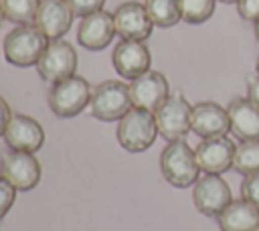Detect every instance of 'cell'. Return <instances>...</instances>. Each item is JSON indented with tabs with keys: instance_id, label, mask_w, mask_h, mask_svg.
<instances>
[{
	"instance_id": "23",
	"label": "cell",
	"mask_w": 259,
	"mask_h": 231,
	"mask_svg": "<svg viewBox=\"0 0 259 231\" xmlns=\"http://www.w3.org/2000/svg\"><path fill=\"white\" fill-rule=\"evenodd\" d=\"M182 20L188 24H202L206 22L217 6V0H178Z\"/></svg>"
},
{
	"instance_id": "19",
	"label": "cell",
	"mask_w": 259,
	"mask_h": 231,
	"mask_svg": "<svg viewBox=\"0 0 259 231\" xmlns=\"http://www.w3.org/2000/svg\"><path fill=\"white\" fill-rule=\"evenodd\" d=\"M221 231H259V207L247 199L231 201L217 215Z\"/></svg>"
},
{
	"instance_id": "16",
	"label": "cell",
	"mask_w": 259,
	"mask_h": 231,
	"mask_svg": "<svg viewBox=\"0 0 259 231\" xmlns=\"http://www.w3.org/2000/svg\"><path fill=\"white\" fill-rule=\"evenodd\" d=\"M190 130L200 138L227 136V132H231L229 111L214 101H198L192 105Z\"/></svg>"
},
{
	"instance_id": "26",
	"label": "cell",
	"mask_w": 259,
	"mask_h": 231,
	"mask_svg": "<svg viewBox=\"0 0 259 231\" xmlns=\"http://www.w3.org/2000/svg\"><path fill=\"white\" fill-rule=\"evenodd\" d=\"M241 197L259 207V172L247 174L241 182Z\"/></svg>"
},
{
	"instance_id": "13",
	"label": "cell",
	"mask_w": 259,
	"mask_h": 231,
	"mask_svg": "<svg viewBox=\"0 0 259 231\" xmlns=\"http://www.w3.org/2000/svg\"><path fill=\"white\" fill-rule=\"evenodd\" d=\"M130 95H132L134 107L156 111L162 105V101L170 95V85L160 71H146L144 75L132 79Z\"/></svg>"
},
{
	"instance_id": "11",
	"label": "cell",
	"mask_w": 259,
	"mask_h": 231,
	"mask_svg": "<svg viewBox=\"0 0 259 231\" xmlns=\"http://www.w3.org/2000/svg\"><path fill=\"white\" fill-rule=\"evenodd\" d=\"M111 63L113 69L117 71L119 77L123 79H136L150 71L152 65V55L150 49L146 47L144 41H125L121 38L111 53Z\"/></svg>"
},
{
	"instance_id": "25",
	"label": "cell",
	"mask_w": 259,
	"mask_h": 231,
	"mask_svg": "<svg viewBox=\"0 0 259 231\" xmlns=\"http://www.w3.org/2000/svg\"><path fill=\"white\" fill-rule=\"evenodd\" d=\"M69 2V6H71V10H73V14L75 16H89V14H93V12H99V10H103V4H105V0H67Z\"/></svg>"
},
{
	"instance_id": "21",
	"label": "cell",
	"mask_w": 259,
	"mask_h": 231,
	"mask_svg": "<svg viewBox=\"0 0 259 231\" xmlns=\"http://www.w3.org/2000/svg\"><path fill=\"white\" fill-rule=\"evenodd\" d=\"M0 2H2L4 18L10 20L12 24L16 26L34 24L40 0H0Z\"/></svg>"
},
{
	"instance_id": "24",
	"label": "cell",
	"mask_w": 259,
	"mask_h": 231,
	"mask_svg": "<svg viewBox=\"0 0 259 231\" xmlns=\"http://www.w3.org/2000/svg\"><path fill=\"white\" fill-rule=\"evenodd\" d=\"M14 199H16V188L0 174V221H2V219L8 215V211L12 209Z\"/></svg>"
},
{
	"instance_id": "4",
	"label": "cell",
	"mask_w": 259,
	"mask_h": 231,
	"mask_svg": "<svg viewBox=\"0 0 259 231\" xmlns=\"http://www.w3.org/2000/svg\"><path fill=\"white\" fill-rule=\"evenodd\" d=\"M91 101L89 81L73 75L59 83H53L49 91V107L57 118H75Z\"/></svg>"
},
{
	"instance_id": "31",
	"label": "cell",
	"mask_w": 259,
	"mask_h": 231,
	"mask_svg": "<svg viewBox=\"0 0 259 231\" xmlns=\"http://www.w3.org/2000/svg\"><path fill=\"white\" fill-rule=\"evenodd\" d=\"M217 2H223V4H237L239 0H217Z\"/></svg>"
},
{
	"instance_id": "30",
	"label": "cell",
	"mask_w": 259,
	"mask_h": 231,
	"mask_svg": "<svg viewBox=\"0 0 259 231\" xmlns=\"http://www.w3.org/2000/svg\"><path fill=\"white\" fill-rule=\"evenodd\" d=\"M255 38H257V41H259V20H257V22H255Z\"/></svg>"
},
{
	"instance_id": "17",
	"label": "cell",
	"mask_w": 259,
	"mask_h": 231,
	"mask_svg": "<svg viewBox=\"0 0 259 231\" xmlns=\"http://www.w3.org/2000/svg\"><path fill=\"white\" fill-rule=\"evenodd\" d=\"M113 34H115L113 14L105 10L83 16L77 28V41L87 51H103L113 41Z\"/></svg>"
},
{
	"instance_id": "29",
	"label": "cell",
	"mask_w": 259,
	"mask_h": 231,
	"mask_svg": "<svg viewBox=\"0 0 259 231\" xmlns=\"http://www.w3.org/2000/svg\"><path fill=\"white\" fill-rule=\"evenodd\" d=\"M247 97L259 107V75L257 77H251L247 81Z\"/></svg>"
},
{
	"instance_id": "3",
	"label": "cell",
	"mask_w": 259,
	"mask_h": 231,
	"mask_svg": "<svg viewBox=\"0 0 259 231\" xmlns=\"http://www.w3.org/2000/svg\"><path fill=\"white\" fill-rule=\"evenodd\" d=\"M47 43L49 41L36 26H16L4 36V59L14 67H32L38 63Z\"/></svg>"
},
{
	"instance_id": "1",
	"label": "cell",
	"mask_w": 259,
	"mask_h": 231,
	"mask_svg": "<svg viewBox=\"0 0 259 231\" xmlns=\"http://www.w3.org/2000/svg\"><path fill=\"white\" fill-rule=\"evenodd\" d=\"M160 170L166 182H170L176 188L194 186V182L200 178L198 176L200 166L196 162V154L186 140L168 142V146L160 154Z\"/></svg>"
},
{
	"instance_id": "15",
	"label": "cell",
	"mask_w": 259,
	"mask_h": 231,
	"mask_svg": "<svg viewBox=\"0 0 259 231\" xmlns=\"http://www.w3.org/2000/svg\"><path fill=\"white\" fill-rule=\"evenodd\" d=\"M2 138H4L8 148L34 154L45 144V130L36 120L28 118L24 113H16L10 118Z\"/></svg>"
},
{
	"instance_id": "2",
	"label": "cell",
	"mask_w": 259,
	"mask_h": 231,
	"mask_svg": "<svg viewBox=\"0 0 259 231\" xmlns=\"http://www.w3.org/2000/svg\"><path fill=\"white\" fill-rule=\"evenodd\" d=\"M117 142L127 152L148 150L158 136V126L154 111L144 107H132L117 124Z\"/></svg>"
},
{
	"instance_id": "10",
	"label": "cell",
	"mask_w": 259,
	"mask_h": 231,
	"mask_svg": "<svg viewBox=\"0 0 259 231\" xmlns=\"http://www.w3.org/2000/svg\"><path fill=\"white\" fill-rule=\"evenodd\" d=\"M235 150L237 146L229 136H214L202 138L194 148V154L204 174H223L229 168H233Z\"/></svg>"
},
{
	"instance_id": "27",
	"label": "cell",
	"mask_w": 259,
	"mask_h": 231,
	"mask_svg": "<svg viewBox=\"0 0 259 231\" xmlns=\"http://www.w3.org/2000/svg\"><path fill=\"white\" fill-rule=\"evenodd\" d=\"M237 12L243 20L255 24L259 20V0H239L237 2Z\"/></svg>"
},
{
	"instance_id": "32",
	"label": "cell",
	"mask_w": 259,
	"mask_h": 231,
	"mask_svg": "<svg viewBox=\"0 0 259 231\" xmlns=\"http://www.w3.org/2000/svg\"><path fill=\"white\" fill-rule=\"evenodd\" d=\"M2 20H4V10H2V2H0V24H2Z\"/></svg>"
},
{
	"instance_id": "14",
	"label": "cell",
	"mask_w": 259,
	"mask_h": 231,
	"mask_svg": "<svg viewBox=\"0 0 259 231\" xmlns=\"http://www.w3.org/2000/svg\"><path fill=\"white\" fill-rule=\"evenodd\" d=\"M73 16L75 14L67 0H40L34 26L45 34L47 41H59L71 28Z\"/></svg>"
},
{
	"instance_id": "9",
	"label": "cell",
	"mask_w": 259,
	"mask_h": 231,
	"mask_svg": "<svg viewBox=\"0 0 259 231\" xmlns=\"http://www.w3.org/2000/svg\"><path fill=\"white\" fill-rule=\"evenodd\" d=\"M192 201H194V207L202 215L217 217L233 201L231 186L221 174H204L194 182Z\"/></svg>"
},
{
	"instance_id": "6",
	"label": "cell",
	"mask_w": 259,
	"mask_h": 231,
	"mask_svg": "<svg viewBox=\"0 0 259 231\" xmlns=\"http://www.w3.org/2000/svg\"><path fill=\"white\" fill-rule=\"evenodd\" d=\"M190 113H192V105L182 93L168 95L162 101V105L154 111L158 134L168 142L184 140L186 134L190 132Z\"/></svg>"
},
{
	"instance_id": "5",
	"label": "cell",
	"mask_w": 259,
	"mask_h": 231,
	"mask_svg": "<svg viewBox=\"0 0 259 231\" xmlns=\"http://www.w3.org/2000/svg\"><path fill=\"white\" fill-rule=\"evenodd\" d=\"M91 113L99 122H119L132 107L130 85L121 81H103L91 89Z\"/></svg>"
},
{
	"instance_id": "8",
	"label": "cell",
	"mask_w": 259,
	"mask_h": 231,
	"mask_svg": "<svg viewBox=\"0 0 259 231\" xmlns=\"http://www.w3.org/2000/svg\"><path fill=\"white\" fill-rule=\"evenodd\" d=\"M0 174L20 192L32 190L40 180V164L32 152L6 150L0 156Z\"/></svg>"
},
{
	"instance_id": "7",
	"label": "cell",
	"mask_w": 259,
	"mask_h": 231,
	"mask_svg": "<svg viewBox=\"0 0 259 231\" xmlns=\"http://www.w3.org/2000/svg\"><path fill=\"white\" fill-rule=\"evenodd\" d=\"M75 69H77V53L73 45H69L63 38L49 41L36 63L38 77L47 83H59L67 77H73Z\"/></svg>"
},
{
	"instance_id": "20",
	"label": "cell",
	"mask_w": 259,
	"mask_h": 231,
	"mask_svg": "<svg viewBox=\"0 0 259 231\" xmlns=\"http://www.w3.org/2000/svg\"><path fill=\"white\" fill-rule=\"evenodd\" d=\"M154 26L170 28L182 20L180 2L178 0H146L144 2Z\"/></svg>"
},
{
	"instance_id": "12",
	"label": "cell",
	"mask_w": 259,
	"mask_h": 231,
	"mask_svg": "<svg viewBox=\"0 0 259 231\" xmlns=\"http://www.w3.org/2000/svg\"><path fill=\"white\" fill-rule=\"evenodd\" d=\"M113 24L115 34L125 41H146L154 28L146 6L136 0L123 2L113 10Z\"/></svg>"
},
{
	"instance_id": "18",
	"label": "cell",
	"mask_w": 259,
	"mask_h": 231,
	"mask_svg": "<svg viewBox=\"0 0 259 231\" xmlns=\"http://www.w3.org/2000/svg\"><path fill=\"white\" fill-rule=\"evenodd\" d=\"M231 132L237 140H259V107L249 97H235L229 107Z\"/></svg>"
},
{
	"instance_id": "22",
	"label": "cell",
	"mask_w": 259,
	"mask_h": 231,
	"mask_svg": "<svg viewBox=\"0 0 259 231\" xmlns=\"http://www.w3.org/2000/svg\"><path fill=\"white\" fill-rule=\"evenodd\" d=\"M233 168L243 176L259 172V140H247L237 144Z\"/></svg>"
},
{
	"instance_id": "33",
	"label": "cell",
	"mask_w": 259,
	"mask_h": 231,
	"mask_svg": "<svg viewBox=\"0 0 259 231\" xmlns=\"http://www.w3.org/2000/svg\"><path fill=\"white\" fill-rule=\"evenodd\" d=\"M255 69H257V75H259V57H257V63H255Z\"/></svg>"
},
{
	"instance_id": "28",
	"label": "cell",
	"mask_w": 259,
	"mask_h": 231,
	"mask_svg": "<svg viewBox=\"0 0 259 231\" xmlns=\"http://www.w3.org/2000/svg\"><path fill=\"white\" fill-rule=\"evenodd\" d=\"M10 118H12V113H10V105L6 103L4 97H0V136H4Z\"/></svg>"
}]
</instances>
